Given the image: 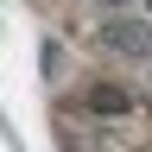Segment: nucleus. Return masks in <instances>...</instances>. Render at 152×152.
I'll return each instance as SVG.
<instances>
[{"label": "nucleus", "instance_id": "f03ea898", "mask_svg": "<svg viewBox=\"0 0 152 152\" xmlns=\"http://www.w3.org/2000/svg\"><path fill=\"white\" fill-rule=\"evenodd\" d=\"M32 7L64 38H76V57L152 95V0H32Z\"/></svg>", "mask_w": 152, "mask_h": 152}, {"label": "nucleus", "instance_id": "f257e3e1", "mask_svg": "<svg viewBox=\"0 0 152 152\" xmlns=\"http://www.w3.org/2000/svg\"><path fill=\"white\" fill-rule=\"evenodd\" d=\"M57 152H152V95L89 57L51 83Z\"/></svg>", "mask_w": 152, "mask_h": 152}]
</instances>
